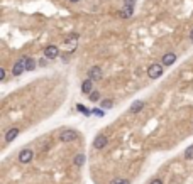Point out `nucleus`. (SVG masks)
Here are the masks:
<instances>
[{"label": "nucleus", "mask_w": 193, "mask_h": 184, "mask_svg": "<svg viewBox=\"0 0 193 184\" xmlns=\"http://www.w3.org/2000/svg\"><path fill=\"white\" fill-rule=\"evenodd\" d=\"M88 78H90V80H102V69H100V66H93V68H90V71H88Z\"/></svg>", "instance_id": "7"}, {"label": "nucleus", "mask_w": 193, "mask_h": 184, "mask_svg": "<svg viewBox=\"0 0 193 184\" xmlns=\"http://www.w3.org/2000/svg\"><path fill=\"white\" fill-rule=\"evenodd\" d=\"M132 14H134V7H124L120 10V17L129 19V17H132Z\"/></svg>", "instance_id": "11"}, {"label": "nucleus", "mask_w": 193, "mask_h": 184, "mask_svg": "<svg viewBox=\"0 0 193 184\" xmlns=\"http://www.w3.org/2000/svg\"><path fill=\"white\" fill-rule=\"evenodd\" d=\"M26 69H27V71H34V69H36V61L32 59V58H27Z\"/></svg>", "instance_id": "14"}, {"label": "nucleus", "mask_w": 193, "mask_h": 184, "mask_svg": "<svg viewBox=\"0 0 193 184\" xmlns=\"http://www.w3.org/2000/svg\"><path fill=\"white\" fill-rule=\"evenodd\" d=\"M17 135H19V129H10L9 132L5 133V142H12Z\"/></svg>", "instance_id": "10"}, {"label": "nucleus", "mask_w": 193, "mask_h": 184, "mask_svg": "<svg viewBox=\"0 0 193 184\" xmlns=\"http://www.w3.org/2000/svg\"><path fill=\"white\" fill-rule=\"evenodd\" d=\"M190 39L193 41V29H191V32H190Z\"/></svg>", "instance_id": "24"}, {"label": "nucleus", "mask_w": 193, "mask_h": 184, "mask_svg": "<svg viewBox=\"0 0 193 184\" xmlns=\"http://www.w3.org/2000/svg\"><path fill=\"white\" fill-rule=\"evenodd\" d=\"M82 91H83V93H88V95H90L92 91H93V80H90V78H88V80H85V81H83V85H82Z\"/></svg>", "instance_id": "9"}, {"label": "nucleus", "mask_w": 193, "mask_h": 184, "mask_svg": "<svg viewBox=\"0 0 193 184\" xmlns=\"http://www.w3.org/2000/svg\"><path fill=\"white\" fill-rule=\"evenodd\" d=\"M69 2H73V4H76V2H80V0H69Z\"/></svg>", "instance_id": "25"}, {"label": "nucleus", "mask_w": 193, "mask_h": 184, "mask_svg": "<svg viewBox=\"0 0 193 184\" xmlns=\"http://www.w3.org/2000/svg\"><path fill=\"white\" fill-rule=\"evenodd\" d=\"M149 184H163V181H161V179H158V177H156V179H153V181H151Z\"/></svg>", "instance_id": "21"}, {"label": "nucleus", "mask_w": 193, "mask_h": 184, "mask_svg": "<svg viewBox=\"0 0 193 184\" xmlns=\"http://www.w3.org/2000/svg\"><path fill=\"white\" fill-rule=\"evenodd\" d=\"M136 5V0H125L124 2V7H134Z\"/></svg>", "instance_id": "20"}, {"label": "nucleus", "mask_w": 193, "mask_h": 184, "mask_svg": "<svg viewBox=\"0 0 193 184\" xmlns=\"http://www.w3.org/2000/svg\"><path fill=\"white\" fill-rule=\"evenodd\" d=\"M112 105H114V101H112V100H103V101H102V108H103V110L112 108Z\"/></svg>", "instance_id": "17"}, {"label": "nucleus", "mask_w": 193, "mask_h": 184, "mask_svg": "<svg viewBox=\"0 0 193 184\" xmlns=\"http://www.w3.org/2000/svg\"><path fill=\"white\" fill-rule=\"evenodd\" d=\"M175 61H176V54H175V52H166V54L163 56V63H161V64H163V66H169V64H173Z\"/></svg>", "instance_id": "8"}, {"label": "nucleus", "mask_w": 193, "mask_h": 184, "mask_svg": "<svg viewBox=\"0 0 193 184\" xmlns=\"http://www.w3.org/2000/svg\"><path fill=\"white\" fill-rule=\"evenodd\" d=\"M26 63H27V58H21V59L12 66V76H21V74L26 71Z\"/></svg>", "instance_id": "1"}, {"label": "nucleus", "mask_w": 193, "mask_h": 184, "mask_svg": "<svg viewBox=\"0 0 193 184\" xmlns=\"http://www.w3.org/2000/svg\"><path fill=\"white\" fill-rule=\"evenodd\" d=\"M93 113H95V115H98V117H102V115H103V111H102V110H93Z\"/></svg>", "instance_id": "23"}, {"label": "nucleus", "mask_w": 193, "mask_h": 184, "mask_svg": "<svg viewBox=\"0 0 193 184\" xmlns=\"http://www.w3.org/2000/svg\"><path fill=\"white\" fill-rule=\"evenodd\" d=\"M32 150L31 149H22L21 152H19V162L21 164H29L31 161H32Z\"/></svg>", "instance_id": "4"}, {"label": "nucleus", "mask_w": 193, "mask_h": 184, "mask_svg": "<svg viewBox=\"0 0 193 184\" xmlns=\"http://www.w3.org/2000/svg\"><path fill=\"white\" fill-rule=\"evenodd\" d=\"M142 108H144V101H141V100H137V101L132 103V107H130V111L132 113H137V111H141Z\"/></svg>", "instance_id": "12"}, {"label": "nucleus", "mask_w": 193, "mask_h": 184, "mask_svg": "<svg viewBox=\"0 0 193 184\" xmlns=\"http://www.w3.org/2000/svg\"><path fill=\"white\" fill-rule=\"evenodd\" d=\"M76 108H78V111H82V113H85V115H88V113H90V111L86 110L83 105H76Z\"/></svg>", "instance_id": "19"}, {"label": "nucleus", "mask_w": 193, "mask_h": 184, "mask_svg": "<svg viewBox=\"0 0 193 184\" xmlns=\"http://www.w3.org/2000/svg\"><path fill=\"white\" fill-rule=\"evenodd\" d=\"M185 159H188V161L193 159V145H190L188 149L185 150Z\"/></svg>", "instance_id": "16"}, {"label": "nucleus", "mask_w": 193, "mask_h": 184, "mask_svg": "<svg viewBox=\"0 0 193 184\" xmlns=\"http://www.w3.org/2000/svg\"><path fill=\"white\" fill-rule=\"evenodd\" d=\"M110 184H129L127 179H122V177H117V179H114Z\"/></svg>", "instance_id": "18"}, {"label": "nucleus", "mask_w": 193, "mask_h": 184, "mask_svg": "<svg viewBox=\"0 0 193 184\" xmlns=\"http://www.w3.org/2000/svg\"><path fill=\"white\" fill-rule=\"evenodd\" d=\"M78 139V132L76 130H63L60 133V140L64 142V144H68V142H73Z\"/></svg>", "instance_id": "3"}, {"label": "nucleus", "mask_w": 193, "mask_h": 184, "mask_svg": "<svg viewBox=\"0 0 193 184\" xmlns=\"http://www.w3.org/2000/svg\"><path fill=\"white\" fill-rule=\"evenodd\" d=\"M83 164H85V155H83V154L75 155V166H76V167H82Z\"/></svg>", "instance_id": "13"}, {"label": "nucleus", "mask_w": 193, "mask_h": 184, "mask_svg": "<svg viewBox=\"0 0 193 184\" xmlns=\"http://www.w3.org/2000/svg\"><path fill=\"white\" fill-rule=\"evenodd\" d=\"M88 98H90V101H98V100H100V93H98V91H92V93L90 95H88Z\"/></svg>", "instance_id": "15"}, {"label": "nucleus", "mask_w": 193, "mask_h": 184, "mask_svg": "<svg viewBox=\"0 0 193 184\" xmlns=\"http://www.w3.org/2000/svg\"><path fill=\"white\" fill-rule=\"evenodd\" d=\"M0 80H5V69H0Z\"/></svg>", "instance_id": "22"}, {"label": "nucleus", "mask_w": 193, "mask_h": 184, "mask_svg": "<svg viewBox=\"0 0 193 184\" xmlns=\"http://www.w3.org/2000/svg\"><path fill=\"white\" fill-rule=\"evenodd\" d=\"M44 56H46V59H56V58L60 56L58 46H47L46 49H44Z\"/></svg>", "instance_id": "5"}, {"label": "nucleus", "mask_w": 193, "mask_h": 184, "mask_svg": "<svg viewBox=\"0 0 193 184\" xmlns=\"http://www.w3.org/2000/svg\"><path fill=\"white\" fill-rule=\"evenodd\" d=\"M107 144H108V139L105 137V135H97L95 140H93V147H95V149H98V150L103 149Z\"/></svg>", "instance_id": "6"}, {"label": "nucleus", "mask_w": 193, "mask_h": 184, "mask_svg": "<svg viewBox=\"0 0 193 184\" xmlns=\"http://www.w3.org/2000/svg\"><path fill=\"white\" fill-rule=\"evenodd\" d=\"M163 64H151L149 68H147V76L151 78V80H156V78H159L161 74H163Z\"/></svg>", "instance_id": "2"}]
</instances>
